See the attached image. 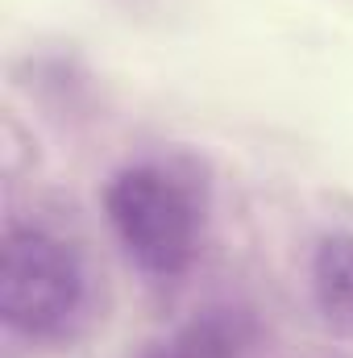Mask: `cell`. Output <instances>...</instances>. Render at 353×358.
Here are the masks:
<instances>
[{
    "label": "cell",
    "instance_id": "6da1fadb",
    "mask_svg": "<svg viewBox=\"0 0 353 358\" xmlns=\"http://www.w3.org/2000/svg\"><path fill=\"white\" fill-rule=\"evenodd\" d=\"M104 213L129 267L150 283H175L204 246L208 183L183 159H142L108 179Z\"/></svg>",
    "mask_w": 353,
    "mask_h": 358
},
{
    "label": "cell",
    "instance_id": "7a4b0ae2",
    "mask_svg": "<svg viewBox=\"0 0 353 358\" xmlns=\"http://www.w3.org/2000/svg\"><path fill=\"white\" fill-rule=\"evenodd\" d=\"M88 313V271L71 242L25 225L4 238L0 317L25 342H63Z\"/></svg>",
    "mask_w": 353,
    "mask_h": 358
},
{
    "label": "cell",
    "instance_id": "3957f363",
    "mask_svg": "<svg viewBox=\"0 0 353 358\" xmlns=\"http://www.w3.org/2000/svg\"><path fill=\"white\" fill-rule=\"evenodd\" d=\"M254 317L233 304H212L179 325L171 338L154 342L146 358H250Z\"/></svg>",
    "mask_w": 353,
    "mask_h": 358
},
{
    "label": "cell",
    "instance_id": "277c9868",
    "mask_svg": "<svg viewBox=\"0 0 353 358\" xmlns=\"http://www.w3.org/2000/svg\"><path fill=\"white\" fill-rule=\"evenodd\" d=\"M312 300L329 334L353 342V234H324L312 250Z\"/></svg>",
    "mask_w": 353,
    "mask_h": 358
}]
</instances>
